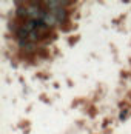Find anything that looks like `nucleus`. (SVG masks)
Masks as SVG:
<instances>
[{"label":"nucleus","instance_id":"nucleus-1","mask_svg":"<svg viewBox=\"0 0 131 134\" xmlns=\"http://www.w3.org/2000/svg\"><path fill=\"white\" fill-rule=\"evenodd\" d=\"M19 43H20V48L26 53L36 51V43H32V42H19Z\"/></svg>","mask_w":131,"mask_h":134},{"label":"nucleus","instance_id":"nucleus-2","mask_svg":"<svg viewBox=\"0 0 131 134\" xmlns=\"http://www.w3.org/2000/svg\"><path fill=\"white\" fill-rule=\"evenodd\" d=\"M56 17H57V20H59L60 23L66 22V17H68V13H66V9H65V8H59V9L56 11Z\"/></svg>","mask_w":131,"mask_h":134},{"label":"nucleus","instance_id":"nucleus-3","mask_svg":"<svg viewBox=\"0 0 131 134\" xmlns=\"http://www.w3.org/2000/svg\"><path fill=\"white\" fill-rule=\"evenodd\" d=\"M43 22H45L48 26H54V25H56V22H59V20H57V17H56L54 14H51V15H50V14L46 13L45 19H43Z\"/></svg>","mask_w":131,"mask_h":134},{"label":"nucleus","instance_id":"nucleus-4","mask_svg":"<svg viewBox=\"0 0 131 134\" xmlns=\"http://www.w3.org/2000/svg\"><path fill=\"white\" fill-rule=\"evenodd\" d=\"M125 117H127V111H122V113H120V120H123Z\"/></svg>","mask_w":131,"mask_h":134}]
</instances>
